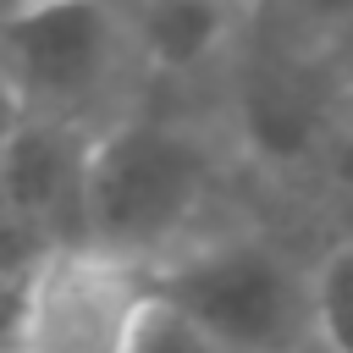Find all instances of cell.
Segmentation results:
<instances>
[{"instance_id": "cell-1", "label": "cell", "mask_w": 353, "mask_h": 353, "mask_svg": "<svg viewBox=\"0 0 353 353\" xmlns=\"http://www.w3.org/2000/svg\"><path fill=\"white\" fill-rule=\"evenodd\" d=\"M210 182H215V154L182 121L121 116L110 127H94L77 248L149 270L188 243L210 199Z\"/></svg>"}, {"instance_id": "cell-4", "label": "cell", "mask_w": 353, "mask_h": 353, "mask_svg": "<svg viewBox=\"0 0 353 353\" xmlns=\"http://www.w3.org/2000/svg\"><path fill=\"white\" fill-rule=\"evenodd\" d=\"M149 276L94 248H50L11 298V353H127Z\"/></svg>"}, {"instance_id": "cell-5", "label": "cell", "mask_w": 353, "mask_h": 353, "mask_svg": "<svg viewBox=\"0 0 353 353\" xmlns=\"http://www.w3.org/2000/svg\"><path fill=\"white\" fill-rule=\"evenodd\" d=\"M94 127L17 105L0 138V210L44 248H77Z\"/></svg>"}, {"instance_id": "cell-8", "label": "cell", "mask_w": 353, "mask_h": 353, "mask_svg": "<svg viewBox=\"0 0 353 353\" xmlns=\"http://www.w3.org/2000/svg\"><path fill=\"white\" fill-rule=\"evenodd\" d=\"M127 353H215L171 303H160L154 292H149V303H143V314H138V325H132V336H127Z\"/></svg>"}, {"instance_id": "cell-3", "label": "cell", "mask_w": 353, "mask_h": 353, "mask_svg": "<svg viewBox=\"0 0 353 353\" xmlns=\"http://www.w3.org/2000/svg\"><path fill=\"white\" fill-rule=\"evenodd\" d=\"M127 61L116 0H11L0 11V88L28 110L83 121Z\"/></svg>"}, {"instance_id": "cell-7", "label": "cell", "mask_w": 353, "mask_h": 353, "mask_svg": "<svg viewBox=\"0 0 353 353\" xmlns=\"http://www.w3.org/2000/svg\"><path fill=\"white\" fill-rule=\"evenodd\" d=\"M309 325L325 353H353V237L309 270Z\"/></svg>"}, {"instance_id": "cell-10", "label": "cell", "mask_w": 353, "mask_h": 353, "mask_svg": "<svg viewBox=\"0 0 353 353\" xmlns=\"http://www.w3.org/2000/svg\"><path fill=\"white\" fill-rule=\"evenodd\" d=\"M44 254H50V248H44L33 232H22V226L0 210V287H17V281H22Z\"/></svg>"}, {"instance_id": "cell-9", "label": "cell", "mask_w": 353, "mask_h": 353, "mask_svg": "<svg viewBox=\"0 0 353 353\" xmlns=\"http://www.w3.org/2000/svg\"><path fill=\"white\" fill-rule=\"evenodd\" d=\"M303 50H353V0H281Z\"/></svg>"}, {"instance_id": "cell-6", "label": "cell", "mask_w": 353, "mask_h": 353, "mask_svg": "<svg viewBox=\"0 0 353 353\" xmlns=\"http://www.w3.org/2000/svg\"><path fill=\"white\" fill-rule=\"evenodd\" d=\"M243 0H132L127 50L160 77H193L215 66L237 33Z\"/></svg>"}, {"instance_id": "cell-2", "label": "cell", "mask_w": 353, "mask_h": 353, "mask_svg": "<svg viewBox=\"0 0 353 353\" xmlns=\"http://www.w3.org/2000/svg\"><path fill=\"white\" fill-rule=\"evenodd\" d=\"M143 276L215 353H298L314 342L309 270L265 237L182 243Z\"/></svg>"}]
</instances>
